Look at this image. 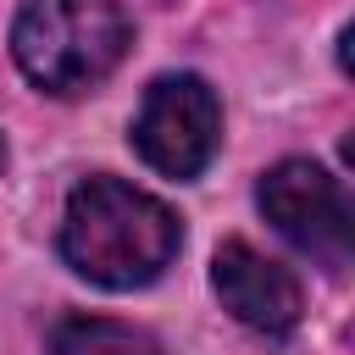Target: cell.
I'll list each match as a JSON object with an SVG mask.
<instances>
[{"instance_id": "obj_1", "label": "cell", "mask_w": 355, "mask_h": 355, "mask_svg": "<svg viewBox=\"0 0 355 355\" xmlns=\"http://www.w3.org/2000/svg\"><path fill=\"white\" fill-rule=\"evenodd\" d=\"M183 244V227L166 200L133 189L122 178H83L67 194L55 250L61 261L100 288H144L155 283Z\"/></svg>"}, {"instance_id": "obj_2", "label": "cell", "mask_w": 355, "mask_h": 355, "mask_svg": "<svg viewBox=\"0 0 355 355\" xmlns=\"http://www.w3.org/2000/svg\"><path fill=\"white\" fill-rule=\"evenodd\" d=\"M133 28L122 0H22L11 22V55L44 94H83L116 72Z\"/></svg>"}, {"instance_id": "obj_3", "label": "cell", "mask_w": 355, "mask_h": 355, "mask_svg": "<svg viewBox=\"0 0 355 355\" xmlns=\"http://www.w3.org/2000/svg\"><path fill=\"white\" fill-rule=\"evenodd\" d=\"M133 150L161 178H200L222 144V100L200 72H166L144 89L133 111Z\"/></svg>"}, {"instance_id": "obj_4", "label": "cell", "mask_w": 355, "mask_h": 355, "mask_svg": "<svg viewBox=\"0 0 355 355\" xmlns=\"http://www.w3.org/2000/svg\"><path fill=\"white\" fill-rule=\"evenodd\" d=\"M255 205L316 266H327V272H344L349 266V255H355V211H349L344 183L327 166L300 161V155L294 161H277L272 172H261Z\"/></svg>"}, {"instance_id": "obj_5", "label": "cell", "mask_w": 355, "mask_h": 355, "mask_svg": "<svg viewBox=\"0 0 355 355\" xmlns=\"http://www.w3.org/2000/svg\"><path fill=\"white\" fill-rule=\"evenodd\" d=\"M211 288H216L222 311L250 333H272L277 338V333L300 327V311H305L300 277L283 261H272L255 244H244V239H227L211 255Z\"/></svg>"}, {"instance_id": "obj_6", "label": "cell", "mask_w": 355, "mask_h": 355, "mask_svg": "<svg viewBox=\"0 0 355 355\" xmlns=\"http://www.w3.org/2000/svg\"><path fill=\"white\" fill-rule=\"evenodd\" d=\"M50 355H166L155 333L133 327V322H116V316H61L44 338Z\"/></svg>"}, {"instance_id": "obj_7", "label": "cell", "mask_w": 355, "mask_h": 355, "mask_svg": "<svg viewBox=\"0 0 355 355\" xmlns=\"http://www.w3.org/2000/svg\"><path fill=\"white\" fill-rule=\"evenodd\" d=\"M0 166H6V144H0Z\"/></svg>"}]
</instances>
